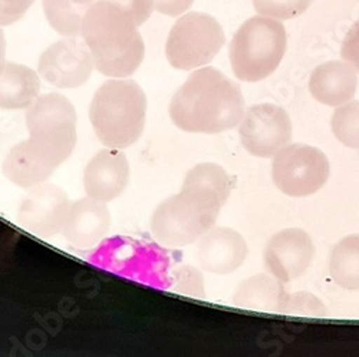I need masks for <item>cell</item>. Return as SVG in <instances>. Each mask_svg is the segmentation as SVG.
Masks as SVG:
<instances>
[{
    "label": "cell",
    "mask_w": 359,
    "mask_h": 357,
    "mask_svg": "<svg viewBox=\"0 0 359 357\" xmlns=\"http://www.w3.org/2000/svg\"><path fill=\"white\" fill-rule=\"evenodd\" d=\"M233 188L227 171L212 162L193 167L182 191L164 200L153 213L151 234L165 247L182 248L213 228Z\"/></svg>",
    "instance_id": "1"
},
{
    "label": "cell",
    "mask_w": 359,
    "mask_h": 357,
    "mask_svg": "<svg viewBox=\"0 0 359 357\" xmlns=\"http://www.w3.org/2000/svg\"><path fill=\"white\" fill-rule=\"evenodd\" d=\"M172 124L193 134H219L241 124L245 115L242 89L216 68L193 72L172 95Z\"/></svg>",
    "instance_id": "2"
},
{
    "label": "cell",
    "mask_w": 359,
    "mask_h": 357,
    "mask_svg": "<svg viewBox=\"0 0 359 357\" xmlns=\"http://www.w3.org/2000/svg\"><path fill=\"white\" fill-rule=\"evenodd\" d=\"M138 24L128 12L97 0L82 23V38L93 53L95 69L109 78H128L140 68L145 45Z\"/></svg>",
    "instance_id": "3"
},
{
    "label": "cell",
    "mask_w": 359,
    "mask_h": 357,
    "mask_svg": "<svg viewBox=\"0 0 359 357\" xmlns=\"http://www.w3.org/2000/svg\"><path fill=\"white\" fill-rule=\"evenodd\" d=\"M89 119L104 146L124 150L135 144L144 132L145 92L133 79H109L95 92L89 105Z\"/></svg>",
    "instance_id": "4"
},
{
    "label": "cell",
    "mask_w": 359,
    "mask_h": 357,
    "mask_svg": "<svg viewBox=\"0 0 359 357\" xmlns=\"http://www.w3.org/2000/svg\"><path fill=\"white\" fill-rule=\"evenodd\" d=\"M286 29L278 19L253 16L237 29L229 48L237 79L259 82L271 76L286 52Z\"/></svg>",
    "instance_id": "5"
},
{
    "label": "cell",
    "mask_w": 359,
    "mask_h": 357,
    "mask_svg": "<svg viewBox=\"0 0 359 357\" xmlns=\"http://www.w3.org/2000/svg\"><path fill=\"white\" fill-rule=\"evenodd\" d=\"M91 262L144 284L168 288L171 260L165 250L131 237H112L91 257Z\"/></svg>",
    "instance_id": "6"
},
{
    "label": "cell",
    "mask_w": 359,
    "mask_h": 357,
    "mask_svg": "<svg viewBox=\"0 0 359 357\" xmlns=\"http://www.w3.org/2000/svg\"><path fill=\"white\" fill-rule=\"evenodd\" d=\"M224 43L223 27L213 16L190 12L171 27L165 56L172 68L193 71L210 64Z\"/></svg>",
    "instance_id": "7"
},
{
    "label": "cell",
    "mask_w": 359,
    "mask_h": 357,
    "mask_svg": "<svg viewBox=\"0 0 359 357\" xmlns=\"http://www.w3.org/2000/svg\"><path fill=\"white\" fill-rule=\"evenodd\" d=\"M74 150L45 135L29 134L16 144L2 164V172L16 187L29 190L41 186L61 167Z\"/></svg>",
    "instance_id": "8"
},
{
    "label": "cell",
    "mask_w": 359,
    "mask_h": 357,
    "mask_svg": "<svg viewBox=\"0 0 359 357\" xmlns=\"http://www.w3.org/2000/svg\"><path fill=\"white\" fill-rule=\"evenodd\" d=\"M331 167L326 155L306 144L285 145L273 155L275 186L289 197H309L327 181Z\"/></svg>",
    "instance_id": "9"
},
{
    "label": "cell",
    "mask_w": 359,
    "mask_h": 357,
    "mask_svg": "<svg viewBox=\"0 0 359 357\" xmlns=\"http://www.w3.org/2000/svg\"><path fill=\"white\" fill-rule=\"evenodd\" d=\"M292 121L287 112L273 104H259L246 111L241 124L245 150L260 158H271L292 139Z\"/></svg>",
    "instance_id": "10"
},
{
    "label": "cell",
    "mask_w": 359,
    "mask_h": 357,
    "mask_svg": "<svg viewBox=\"0 0 359 357\" xmlns=\"http://www.w3.org/2000/svg\"><path fill=\"white\" fill-rule=\"evenodd\" d=\"M94 68L91 50L78 38L55 42L41 55L38 65L41 78L61 89L82 86L91 78Z\"/></svg>",
    "instance_id": "11"
},
{
    "label": "cell",
    "mask_w": 359,
    "mask_h": 357,
    "mask_svg": "<svg viewBox=\"0 0 359 357\" xmlns=\"http://www.w3.org/2000/svg\"><path fill=\"white\" fill-rule=\"evenodd\" d=\"M71 201L57 186L41 184L29 188L18 210V224L26 231L42 238L62 232Z\"/></svg>",
    "instance_id": "12"
},
{
    "label": "cell",
    "mask_w": 359,
    "mask_h": 357,
    "mask_svg": "<svg viewBox=\"0 0 359 357\" xmlns=\"http://www.w3.org/2000/svg\"><path fill=\"white\" fill-rule=\"evenodd\" d=\"M313 241L301 228L276 232L264 247V267L279 281L290 283L301 277L312 262Z\"/></svg>",
    "instance_id": "13"
},
{
    "label": "cell",
    "mask_w": 359,
    "mask_h": 357,
    "mask_svg": "<svg viewBox=\"0 0 359 357\" xmlns=\"http://www.w3.org/2000/svg\"><path fill=\"white\" fill-rule=\"evenodd\" d=\"M26 128L29 134L46 135L55 141L76 146V111L62 94L41 95L26 109Z\"/></svg>",
    "instance_id": "14"
},
{
    "label": "cell",
    "mask_w": 359,
    "mask_h": 357,
    "mask_svg": "<svg viewBox=\"0 0 359 357\" xmlns=\"http://www.w3.org/2000/svg\"><path fill=\"white\" fill-rule=\"evenodd\" d=\"M248 251L246 240L237 231L227 227H213L197 240L194 255L203 270L226 276L242 267Z\"/></svg>",
    "instance_id": "15"
},
{
    "label": "cell",
    "mask_w": 359,
    "mask_h": 357,
    "mask_svg": "<svg viewBox=\"0 0 359 357\" xmlns=\"http://www.w3.org/2000/svg\"><path fill=\"white\" fill-rule=\"evenodd\" d=\"M130 174V162L123 150L105 146L88 162L83 171V190L88 197L109 202L126 191Z\"/></svg>",
    "instance_id": "16"
},
{
    "label": "cell",
    "mask_w": 359,
    "mask_h": 357,
    "mask_svg": "<svg viewBox=\"0 0 359 357\" xmlns=\"http://www.w3.org/2000/svg\"><path fill=\"white\" fill-rule=\"evenodd\" d=\"M111 227L107 202L85 197L71 202L62 230L65 240L76 248H91L101 243Z\"/></svg>",
    "instance_id": "17"
},
{
    "label": "cell",
    "mask_w": 359,
    "mask_h": 357,
    "mask_svg": "<svg viewBox=\"0 0 359 357\" xmlns=\"http://www.w3.org/2000/svg\"><path fill=\"white\" fill-rule=\"evenodd\" d=\"M358 89L356 69L341 61H329L316 66L309 79L312 97L327 106L349 102Z\"/></svg>",
    "instance_id": "18"
},
{
    "label": "cell",
    "mask_w": 359,
    "mask_h": 357,
    "mask_svg": "<svg viewBox=\"0 0 359 357\" xmlns=\"http://www.w3.org/2000/svg\"><path fill=\"white\" fill-rule=\"evenodd\" d=\"M287 291L282 281L273 276L257 274L245 280L233 294L236 307L264 313H283Z\"/></svg>",
    "instance_id": "19"
},
{
    "label": "cell",
    "mask_w": 359,
    "mask_h": 357,
    "mask_svg": "<svg viewBox=\"0 0 359 357\" xmlns=\"http://www.w3.org/2000/svg\"><path fill=\"white\" fill-rule=\"evenodd\" d=\"M38 74L20 64L6 62L0 72V108L27 109L39 97Z\"/></svg>",
    "instance_id": "20"
},
{
    "label": "cell",
    "mask_w": 359,
    "mask_h": 357,
    "mask_svg": "<svg viewBox=\"0 0 359 357\" xmlns=\"http://www.w3.org/2000/svg\"><path fill=\"white\" fill-rule=\"evenodd\" d=\"M329 273L339 287L359 290V234L345 237L334 247L329 258Z\"/></svg>",
    "instance_id": "21"
},
{
    "label": "cell",
    "mask_w": 359,
    "mask_h": 357,
    "mask_svg": "<svg viewBox=\"0 0 359 357\" xmlns=\"http://www.w3.org/2000/svg\"><path fill=\"white\" fill-rule=\"evenodd\" d=\"M43 10L49 24L57 34L69 38H76L82 32L86 8L72 2V0H43Z\"/></svg>",
    "instance_id": "22"
},
{
    "label": "cell",
    "mask_w": 359,
    "mask_h": 357,
    "mask_svg": "<svg viewBox=\"0 0 359 357\" xmlns=\"http://www.w3.org/2000/svg\"><path fill=\"white\" fill-rule=\"evenodd\" d=\"M335 138L352 150H359V101L339 105L331 121Z\"/></svg>",
    "instance_id": "23"
},
{
    "label": "cell",
    "mask_w": 359,
    "mask_h": 357,
    "mask_svg": "<svg viewBox=\"0 0 359 357\" xmlns=\"http://www.w3.org/2000/svg\"><path fill=\"white\" fill-rule=\"evenodd\" d=\"M313 0H253L256 12L266 18L289 20L304 15Z\"/></svg>",
    "instance_id": "24"
},
{
    "label": "cell",
    "mask_w": 359,
    "mask_h": 357,
    "mask_svg": "<svg viewBox=\"0 0 359 357\" xmlns=\"http://www.w3.org/2000/svg\"><path fill=\"white\" fill-rule=\"evenodd\" d=\"M170 287L180 294H184L193 299H204V279L200 270L193 265H178L171 272Z\"/></svg>",
    "instance_id": "25"
},
{
    "label": "cell",
    "mask_w": 359,
    "mask_h": 357,
    "mask_svg": "<svg viewBox=\"0 0 359 357\" xmlns=\"http://www.w3.org/2000/svg\"><path fill=\"white\" fill-rule=\"evenodd\" d=\"M282 314L322 318L326 316V306L311 293H289Z\"/></svg>",
    "instance_id": "26"
},
{
    "label": "cell",
    "mask_w": 359,
    "mask_h": 357,
    "mask_svg": "<svg viewBox=\"0 0 359 357\" xmlns=\"http://www.w3.org/2000/svg\"><path fill=\"white\" fill-rule=\"evenodd\" d=\"M35 0H0V26H9L20 20Z\"/></svg>",
    "instance_id": "27"
},
{
    "label": "cell",
    "mask_w": 359,
    "mask_h": 357,
    "mask_svg": "<svg viewBox=\"0 0 359 357\" xmlns=\"http://www.w3.org/2000/svg\"><path fill=\"white\" fill-rule=\"evenodd\" d=\"M131 15L138 26L144 24L153 13L154 0H109Z\"/></svg>",
    "instance_id": "28"
},
{
    "label": "cell",
    "mask_w": 359,
    "mask_h": 357,
    "mask_svg": "<svg viewBox=\"0 0 359 357\" xmlns=\"http://www.w3.org/2000/svg\"><path fill=\"white\" fill-rule=\"evenodd\" d=\"M341 56L344 61L356 69V72H359V19L352 24L345 35L341 48Z\"/></svg>",
    "instance_id": "29"
},
{
    "label": "cell",
    "mask_w": 359,
    "mask_h": 357,
    "mask_svg": "<svg viewBox=\"0 0 359 357\" xmlns=\"http://www.w3.org/2000/svg\"><path fill=\"white\" fill-rule=\"evenodd\" d=\"M194 0H154V8L167 16H178L191 8Z\"/></svg>",
    "instance_id": "30"
},
{
    "label": "cell",
    "mask_w": 359,
    "mask_h": 357,
    "mask_svg": "<svg viewBox=\"0 0 359 357\" xmlns=\"http://www.w3.org/2000/svg\"><path fill=\"white\" fill-rule=\"evenodd\" d=\"M6 65V38L2 29H0V72Z\"/></svg>",
    "instance_id": "31"
},
{
    "label": "cell",
    "mask_w": 359,
    "mask_h": 357,
    "mask_svg": "<svg viewBox=\"0 0 359 357\" xmlns=\"http://www.w3.org/2000/svg\"><path fill=\"white\" fill-rule=\"evenodd\" d=\"M72 2H75V4H78V5H81V6L86 8V9H89L94 2H97V0H72Z\"/></svg>",
    "instance_id": "32"
}]
</instances>
